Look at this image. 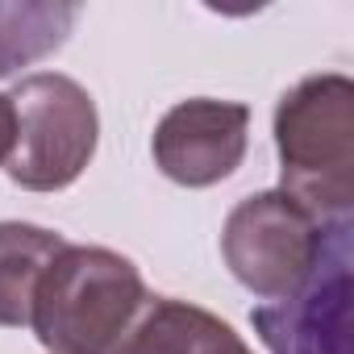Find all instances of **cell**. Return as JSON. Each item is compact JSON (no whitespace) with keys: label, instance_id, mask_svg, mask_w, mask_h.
<instances>
[{"label":"cell","instance_id":"6da1fadb","mask_svg":"<svg viewBox=\"0 0 354 354\" xmlns=\"http://www.w3.org/2000/svg\"><path fill=\"white\" fill-rule=\"evenodd\" d=\"M279 180L313 221H350L354 209V84L337 71L308 75L275 109Z\"/></svg>","mask_w":354,"mask_h":354},{"label":"cell","instance_id":"7a4b0ae2","mask_svg":"<svg viewBox=\"0 0 354 354\" xmlns=\"http://www.w3.org/2000/svg\"><path fill=\"white\" fill-rule=\"evenodd\" d=\"M146 300V279L125 254L67 242L42 275L30 329L50 354H117Z\"/></svg>","mask_w":354,"mask_h":354},{"label":"cell","instance_id":"3957f363","mask_svg":"<svg viewBox=\"0 0 354 354\" xmlns=\"http://www.w3.org/2000/svg\"><path fill=\"white\" fill-rule=\"evenodd\" d=\"M13 150H9V180L26 192H63L71 188L96 154L100 117L96 100L84 84L63 71L26 75L13 92Z\"/></svg>","mask_w":354,"mask_h":354},{"label":"cell","instance_id":"277c9868","mask_svg":"<svg viewBox=\"0 0 354 354\" xmlns=\"http://www.w3.org/2000/svg\"><path fill=\"white\" fill-rule=\"evenodd\" d=\"M325 225L313 221L292 196L259 192L230 209L221 230L225 267L242 288L263 300L292 296L321 259Z\"/></svg>","mask_w":354,"mask_h":354},{"label":"cell","instance_id":"5b68a950","mask_svg":"<svg viewBox=\"0 0 354 354\" xmlns=\"http://www.w3.org/2000/svg\"><path fill=\"white\" fill-rule=\"evenodd\" d=\"M350 221L325 225L321 259L308 279L250 308V325L271 354H350Z\"/></svg>","mask_w":354,"mask_h":354},{"label":"cell","instance_id":"8992f818","mask_svg":"<svg viewBox=\"0 0 354 354\" xmlns=\"http://www.w3.org/2000/svg\"><path fill=\"white\" fill-rule=\"evenodd\" d=\"M250 109L238 100H180L154 125V167L171 184L213 188L242 167Z\"/></svg>","mask_w":354,"mask_h":354},{"label":"cell","instance_id":"52a82bcc","mask_svg":"<svg viewBox=\"0 0 354 354\" xmlns=\"http://www.w3.org/2000/svg\"><path fill=\"white\" fill-rule=\"evenodd\" d=\"M117 354H250V346L209 308L150 292Z\"/></svg>","mask_w":354,"mask_h":354},{"label":"cell","instance_id":"ba28073f","mask_svg":"<svg viewBox=\"0 0 354 354\" xmlns=\"http://www.w3.org/2000/svg\"><path fill=\"white\" fill-rule=\"evenodd\" d=\"M63 246L67 238L42 225H26V221L0 225V325L5 329L30 325L42 275L50 271Z\"/></svg>","mask_w":354,"mask_h":354},{"label":"cell","instance_id":"9c48e42d","mask_svg":"<svg viewBox=\"0 0 354 354\" xmlns=\"http://www.w3.org/2000/svg\"><path fill=\"white\" fill-rule=\"evenodd\" d=\"M75 17V5H0V80L55 55Z\"/></svg>","mask_w":354,"mask_h":354},{"label":"cell","instance_id":"30bf717a","mask_svg":"<svg viewBox=\"0 0 354 354\" xmlns=\"http://www.w3.org/2000/svg\"><path fill=\"white\" fill-rule=\"evenodd\" d=\"M13 129H17V121H13V104H9V96H0V167L9 162V150H13Z\"/></svg>","mask_w":354,"mask_h":354}]
</instances>
